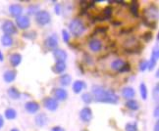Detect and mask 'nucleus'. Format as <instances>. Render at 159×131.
<instances>
[{
    "label": "nucleus",
    "instance_id": "obj_32",
    "mask_svg": "<svg viewBox=\"0 0 159 131\" xmlns=\"http://www.w3.org/2000/svg\"><path fill=\"white\" fill-rule=\"evenodd\" d=\"M139 93H140V96H142L143 100L148 99V87H146V85L143 82L140 83V85H139Z\"/></svg>",
    "mask_w": 159,
    "mask_h": 131
},
{
    "label": "nucleus",
    "instance_id": "obj_33",
    "mask_svg": "<svg viewBox=\"0 0 159 131\" xmlns=\"http://www.w3.org/2000/svg\"><path fill=\"white\" fill-rule=\"evenodd\" d=\"M82 100L84 104H90L91 102H93V97L90 93H84L82 95Z\"/></svg>",
    "mask_w": 159,
    "mask_h": 131
},
{
    "label": "nucleus",
    "instance_id": "obj_47",
    "mask_svg": "<svg viewBox=\"0 0 159 131\" xmlns=\"http://www.w3.org/2000/svg\"><path fill=\"white\" fill-rule=\"evenodd\" d=\"M112 25L117 27V26H121V25H122V23H121V22H118V21H113V22H112Z\"/></svg>",
    "mask_w": 159,
    "mask_h": 131
},
{
    "label": "nucleus",
    "instance_id": "obj_36",
    "mask_svg": "<svg viewBox=\"0 0 159 131\" xmlns=\"http://www.w3.org/2000/svg\"><path fill=\"white\" fill-rule=\"evenodd\" d=\"M148 61L146 60H142L139 64V70L140 71H144L146 69H148Z\"/></svg>",
    "mask_w": 159,
    "mask_h": 131
},
{
    "label": "nucleus",
    "instance_id": "obj_10",
    "mask_svg": "<svg viewBox=\"0 0 159 131\" xmlns=\"http://www.w3.org/2000/svg\"><path fill=\"white\" fill-rule=\"evenodd\" d=\"M43 104H44V107L50 112H55L57 109H58V101L55 99V98H52V97H48L46 98L44 101H43Z\"/></svg>",
    "mask_w": 159,
    "mask_h": 131
},
{
    "label": "nucleus",
    "instance_id": "obj_37",
    "mask_svg": "<svg viewBox=\"0 0 159 131\" xmlns=\"http://www.w3.org/2000/svg\"><path fill=\"white\" fill-rule=\"evenodd\" d=\"M152 35H153V34H152V32H144L140 37H142V38L145 41V42H149V41L152 39Z\"/></svg>",
    "mask_w": 159,
    "mask_h": 131
},
{
    "label": "nucleus",
    "instance_id": "obj_43",
    "mask_svg": "<svg viewBox=\"0 0 159 131\" xmlns=\"http://www.w3.org/2000/svg\"><path fill=\"white\" fill-rule=\"evenodd\" d=\"M54 10H55V13L56 15H60L61 14V5L60 4H56L54 7Z\"/></svg>",
    "mask_w": 159,
    "mask_h": 131
},
{
    "label": "nucleus",
    "instance_id": "obj_13",
    "mask_svg": "<svg viewBox=\"0 0 159 131\" xmlns=\"http://www.w3.org/2000/svg\"><path fill=\"white\" fill-rule=\"evenodd\" d=\"M9 12H10V15L15 17V18L22 16V13H23L22 5H20V4H12V5H10L9 6Z\"/></svg>",
    "mask_w": 159,
    "mask_h": 131
},
{
    "label": "nucleus",
    "instance_id": "obj_12",
    "mask_svg": "<svg viewBox=\"0 0 159 131\" xmlns=\"http://www.w3.org/2000/svg\"><path fill=\"white\" fill-rule=\"evenodd\" d=\"M54 96L57 101L63 102V101H66L67 98H68V92L64 88H56L54 89Z\"/></svg>",
    "mask_w": 159,
    "mask_h": 131
},
{
    "label": "nucleus",
    "instance_id": "obj_50",
    "mask_svg": "<svg viewBox=\"0 0 159 131\" xmlns=\"http://www.w3.org/2000/svg\"><path fill=\"white\" fill-rule=\"evenodd\" d=\"M4 61V56L2 54V52L0 51V62H3Z\"/></svg>",
    "mask_w": 159,
    "mask_h": 131
},
{
    "label": "nucleus",
    "instance_id": "obj_16",
    "mask_svg": "<svg viewBox=\"0 0 159 131\" xmlns=\"http://www.w3.org/2000/svg\"><path fill=\"white\" fill-rule=\"evenodd\" d=\"M89 48L93 52H98L102 48V42L99 39L93 38L89 42Z\"/></svg>",
    "mask_w": 159,
    "mask_h": 131
},
{
    "label": "nucleus",
    "instance_id": "obj_25",
    "mask_svg": "<svg viewBox=\"0 0 159 131\" xmlns=\"http://www.w3.org/2000/svg\"><path fill=\"white\" fill-rule=\"evenodd\" d=\"M8 95H9V97L13 100H18L21 97V93L16 87H10L8 89Z\"/></svg>",
    "mask_w": 159,
    "mask_h": 131
},
{
    "label": "nucleus",
    "instance_id": "obj_2",
    "mask_svg": "<svg viewBox=\"0 0 159 131\" xmlns=\"http://www.w3.org/2000/svg\"><path fill=\"white\" fill-rule=\"evenodd\" d=\"M69 29H70V32L77 37V36H81V35L84 32L85 26L84 25L82 20L77 19L76 18V19L72 20L71 23H69Z\"/></svg>",
    "mask_w": 159,
    "mask_h": 131
},
{
    "label": "nucleus",
    "instance_id": "obj_39",
    "mask_svg": "<svg viewBox=\"0 0 159 131\" xmlns=\"http://www.w3.org/2000/svg\"><path fill=\"white\" fill-rule=\"evenodd\" d=\"M108 31V27H96L95 28V31L93 32V35H95L96 33H104Z\"/></svg>",
    "mask_w": 159,
    "mask_h": 131
},
{
    "label": "nucleus",
    "instance_id": "obj_27",
    "mask_svg": "<svg viewBox=\"0 0 159 131\" xmlns=\"http://www.w3.org/2000/svg\"><path fill=\"white\" fill-rule=\"evenodd\" d=\"M112 12H113V9L111 6H107L102 11V19L103 21H106V20H110V18L112 16Z\"/></svg>",
    "mask_w": 159,
    "mask_h": 131
},
{
    "label": "nucleus",
    "instance_id": "obj_15",
    "mask_svg": "<svg viewBox=\"0 0 159 131\" xmlns=\"http://www.w3.org/2000/svg\"><path fill=\"white\" fill-rule=\"evenodd\" d=\"M34 120H35V124L39 127H43L48 122V117L44 112H40V114H39L35 116Z\"/></svg>",
    "mask_w": 159,
    "mask_h": 131
},
{
    "label": "nucleus",
    "instance_id": "obj_14",
    "mask_svg": "<svg viewBox=\"0 0 159 131\" xmlns=\"http://www.w3.org/2000/svg\"><path fill=\"white\" fill-rule=\"evenodd\" d=\"M25 109L28 112H30V114H35V112H38L39 111L40 107H39V103L34 102V101H30V102L26 103Z\"/></svg>",
    "mask_w": 159,
    "mask_h": 131
},
{
    "label": "nucleus",
    "instance_id": "obj_46",
    "mask_svg": "<svg viewBox=\"0 0 159 131\" xmlns=\"http://www.w3.org/2000/svg\"><path fill=\"white\" fill-rule=\"evenodd\" d=\"M3 125H4V120H3V116L0 115V128H2Z\"/></svg>",
    "mask_w": 159,
    "mask_h": 131
},
{
    "label": "nucleus",
    "instance_id": "obj_8",
    "mask_svg": "<svg viewBox=\"0 0 159 131\" xmlns=\"http://www.w3.org/2000/svg\"><path fill=\"white\" fill-rule=\"evenodd\" d=\"M144 14L146 15L145 19H152V21L155 22L158 19V9L154 5H150L148 9H144Z\"/></svg>",
    "mask_w": 159,
    "mask_h": 131
},
{
    "label": "nucleus",
    "instance_id": "obj_21",
    "mask_svg": "<svg viewBox=\"0 0 159 131\" xmlns=\"http://www.w3.org/2000/svg\"><path fill=\"white\" fill-rule=\"evenodd\" d=\"M10 64L12 65V67H14V68H16V67H18L20 64H21V62H22V55L21 54H19V53H14V54H12L11 56H10Z\"/></svg>",
    "mask_w": 159,
    "mask_h": 131
},
{
    "label": "nucleus",
    "instance_id": "obj_18",
    "mask_svg": "<svg viewBox=\"0 0 159 131\" xmlns=\"http://www.w3.org/2000/svg\"><path fill=\"white\" fill-rule=\"evenodd\" d=\"M138 44H139V42L137 41L136 36H134V35H133V36H130L129 38H127L123 42V45L125 47V49H133Z\"/></svg>",
    "mask_w": 159,
    "mask_h": 131
},
{
    "label": "nucleus",
    "instance_id": "obj_41",
    "mask_svg": "<svg viewBox=\"0 0 159 131\" xmlns=\"http://www.w3.org/2000/svg\"><path fill=\"white\" fill-rule=\"evenodd\" d=\"M158 94H159V84H156V86L153 89V93H152V95H153V99L155 101H158Z\"/></svg>",
    "mask_w": 159,
    "mask_h": 131
},
{
    "label": "nucleus",
    "instance_id": "obj_40",
    "mask_svg": "<svg viewBox=\"0 0 159 131\" xmlns=\"http://www.w3.org/2000/svg\"><path fill=\"white\" fill-rule=\"evenodd\" d=\"M131 70V65L128 63V62H126L125 63V65L122 67V69L120 70V71L119 73H128V71H130Z\"/></svg>",
    "mask_w": 159,
    "mask_h": 131
},
{
    "label": "nucleus",
    "instance_id": "obj_26",
    "mask_svg": "<svg viewBox=\"0 0 159 131\" xmlns=\"http://www.w3.org/2000/svg\"><path fill=\"white\" fill-rule=\"evenodd\" d=\"M126 107L129 110H131V111H138L139 109V104L138 103V101L134 100V99H131V100L127 101Z\"/></svg>",
    "mask_w": 159,
    "mask_h": 131
},
{
    "label": "nucleus",
    "instance_id": "obj_19",
    "mask_svg": "<svg viewBox=\"0 0 159 131\" xmlns=\"http://www.w3.org/2000/svg\"><path fill=\"white\" fill-rule=\"evenodd\" d=\"M122 95H123V97L127 100H131L134 97V95H136V91H134V89L131 86H127V87H124L123 90H122Z\"/></svg>",
    "mask_w": 159,
    "mask_h": 131
},
{
    "label": "nucleus",
    "instance_id": "obj_29",
    "mask_svg": "<svg viewBox=\"0 0 159 131\" xmlns=\"http://www.w3.org/2000/svg\"><path fill=\"white\" fill-rule=\"evenodd\" d=\"M4 116L5 117L7 118V120H15V118L17 117V112L16 110L12 109V108H8L6 109L5 112H4Z\"/></svg>",
    "mask_w": 159,
    "mask_h": 131
},
{
    "label": "nucleus",
    "instance_id": "obj_6",
    "mask_svg": "<svg viewBox=\"0 0 159 131\" xmlns=\"http://www.w3.org/2000/svg\"><path fill=\"white\" fill-rule=\"evenodd\" d=\"M16 25L21 29H27L30 26V21L28 16H20L16 18Z\"/></svg>",
    "mask_w": 159,
    "mask_h": 131
},
{
    "label": "nucleus",
    "instance_id": "obj_20",
    "mask_svg": "<svg viewBox=\"0 0 159 131\" xmlns=\"http://www.w3.org/2000/svg\"><path fill=\"white\" fill-rule=\"evenodd\" d=\"M85 87H87L85 82H84L83 80H76L74 82V84H73V91L76 94H79V93H81Z\"/></svg>",
    "mask_w": 159,
    "mask_h": 131
},
{
    "label": "nucleus",
    "instance_id": "obj_38",
    "mask_svg": "<svg viewBox=\"0 0 159 131\" xmlns=\"http://www.w3.org/2000/svg\"><path fill=\"white\" fill-rule=\"evenodd\" d=\"M62 36H63L64 42L69 44V41H70V34H69V32H67L66 29H63V31H62Z\"/></svg>",
    "mask_w": 159,
    "mask_h": 131
},
{
    "label": "nucleus",
    "instance_id": "obj_49",
    "mask_svg": "<svg viewBox=\"0 0 159 131\" xmlns=\"http://www.w3.org/2000/svg\"><path fill=\"white\" fill-rule=\"evenodd\" d=\"M153 131H159V122L157 121L155 123V125H154V130Z\"/></svg>",
    "mask_w": 159,
    "mask_h": 131
},
{
    "label": "nucleus",
    "instance_id": "obj_52",
    "mask_svg": "<svg viewBox=\"0 0 159 131\" xmlns=\"http://www.w3.org/2000/svg\"><path fill=\"white\" fill-rule=\"evenodd\" d=\"M11 131H19V129H17V128H13V129H11Z\"/></svg>",
    "mask_w": 159,
    "mask_h": 131
},
{
    "label": "nucleus",
    "instance_id": "obj_35",
    "mask_svg": "<svg viewBox=\"0 0 159 131\" xmlns=\"http://www.w3.org/2000/svg\"><path fill=\"white\" fill-rule=\"evenodd\" d=\"M126 131H138V123L134 122V123H127L126 127H125Z\"/></svg>",
    "mask_w": 159,
    "mask_h": 131
},
{
    "label": "nucleus",
    "instance_id": "obj_1",
    "mask_svg": "<svg viewBox=\"0 0 159 131\" xmlns=\"http://www.w3.org/2000/svg\"><path fill=\"white\" fill-rule=\"evenodd\" d=\"M93 97L96 102L107 103V104H117L119 102V97L111 89H105L100 85H93L91 87Z\"/></svg>",
    "mask_w": 159,
    "mask_h": 131
},
{
    "label": "nucleus",
    "instance_id": "obj_22",
    "mask_svg": "<svg viewBox=\"0 0 159 131\" xmlns=\"http://www.w3.org/2000/svg\"><path fill=\"white\" fill-rule=\"evenodd\" d=\"M65 70H66V64L62 63V62H57L52 67V71L55 74H57L64 73Z\"/></svg>",
    "mask_w": 159,
    "mask_h": 131
},
{
    "label": "nucleus",
    "instance_id": "obj_31",
    "mask_svg": "<svg viewBox=\"0 0 159 131\" xmlns=\"http://www.w3.org/2000/svg\"><path fill=\"white\" fill-rule=\"evenodd\" d=\"M39 12V5L38 4H32L28 7V15H36Z\"/></svg>",
    "mask_w": 159,
    "mask_h": 131
},
{
    "label": "nucleus",
    "instance_id": "obj_51",
    "mask_svg": "<svg viewBox=\"0 0 159 131\" xmlns=\"http://www.w3.org/2000/svg\"><path fill=\"white\" fill-rule=\"evenodd\" d=\"M155 76H156V77H158V76H159V70H157V71H156V74H155Z\"/></svg>",
    "mask_w": 159,
    "mask_h": 131
},
{
    "label": "nucleus",
    "instance_id": "obj_24",
    "mask_svg": "<svg viewBox=\"0 0 159 131\" xmlns=\"http://www.w3.org/2000/svg\"><path fill=\"white\" fill-rule=\"evenodd\" d=\"M59 81L61 83V85L69 86L71 84V82H72V76L69 74H62L60 76Z\"/></svg>",
    "mask_w": 159,
    "mask_h": 131
},
{
    "label": "nucleus",
    "instance_id": "obj_23",
    "mask_svg": "<svg viewBox=\"0 0 159 131\" xmlns=\"http://www.w3.org/2000/svg\"><path fill=\"white\" fill-rule=\"evenodd\" d=\"M125 61H123L122 59H116V60L112 61L111 65H110V67L111 69L115 71H120V70L122 69V67L125 65Z\"/></svg>",
    "mask_w": 159,
    "mask_h": 131
},
{
    "label": "nucleus",
    "instance_id": "obj_28",
    "mask_svg": "<svg viewBox=\"0 0 159 131\" xmlns=\"http://www.w3.org/2000/svg\"><path fill=\"white\" fill-rule=\"evenodd\" d=\"M1 43L5 47H10V46L13 45V38H12L11 35L4 34L1 37Z\"/></svg>",
    "mask_w": 159,
    "mask_h": 131
},
{
    "label": "nucleus",
    "instance_id": "obj_17",
    "mask_svg": "<svg viewBox=\"0 0 159 131\" xmlns=\"http://www.w3.org/2000/svg\"><path fill=\"white\" fill-rule=\"evenodd\" d=\"M16 76H17V71L15 70H9L4 73L3 79L6 83H11L16 79Z\"/></svg>",
    "mask_w": 159,
    "mask_h": 131
},
{
    "label": "nucleus",
    "instance_id": "obj_48",
    "mask_svg": "<svg viewBox=\"0 0 159 131\" xmlns=\"http://www.w3.org/2000/svg\"><path fill=\"white\" fill-rule=\"evenodd\" d=\"M114 3H118V4H120V5H127V2H125V1H119V0H117V1H114Z\"/></svg>",
    "mask_w": 159,
    "mask_h": 131
},
{
    "label": "nucleus",
    "instance_id": "obj_3",
    "mask_svg": "<svg viewBox=\"0 0 159 131\" xmlns=\"http://www.w3.org/2000/svg\"><path fill=\"white\" fill-rule=\"evenodd\" d=\"M35 21L39 26H46L51 22V16L47 11H39L35 15Z\"/></svg>",
    "mask_w": 159,
    "mask_h": 131
},
{
    "label": "nucleus",
    "instance_id": "obj_5",
    "mask_svg": "<svg viewBox=\"0 0 159 131\" xmlns=\"http://www.w3.org/2000/svg\"><path fill=\"white\" fill-rule=\"evenodd\" d=\"M44 45L47 49L49 50H55L58 46V37L56 34H52L50 36H48L45 41H44Z\"/></svg>",
    "mask_w": 159,
    "mask_h": 131
},
{
    "label": "nucleus",
    "instance_id": "obj_4",
    "mask_svg": "<svg viewBox=\"0 0 159 131\" xmlns=\"http://www.w3.org/2000/svg\"><path fill=\"white\" fill-rule=\"evenodd\" d=\"M2 31L4 32L5 34L8 35H12V34H16L17 33V27L15 23L10 21V20H6L3 23H2Z\"/></svg>",
    "mask_w": 159,
    "mask_h": 131
},
{
    "label": "nucleus",
    "instance_id": "obj_34",
    "mask_svg": "<svg viewBox=\"0 0 159 131\" xmlns=\"http://www.w3.org/2000/svg\"><path fill=\"white\" fill-rule=\"evenodd\" d=\"M36 32L34 31H32V32H24L23 33V37H25V38H28L30 40H34L35 39L36 37Z\"/></svg>",
    "mask_w": 159,
    "mask_h": 131
},
{
    "label": "nucleus",
    "instance_id": "obj_44",
    "mask_svg": "<svg viewBox=\"0 0 159 131\" xmlns=\"http://www.w3.org/2000/svg\"><path fill=\"white\" fill-rule=\"evenodd\" d=\"M51 131H65V129L61 126H54L51 128Z\"/></svg>",
    "mask_w": 159,
    "mask_h": 131
},
{
    "label": "nucleus",
    "instance_id": "obj_53",
    "mask_svg": "<svg viewBox=\"0 0 159 131\" xmlns=\"http://www.w3.org/2000/svg\"><path fill=\"white\" fill-rule=\"evenodd\" d=\"M82 131H88L87 129H84V130H82Z\"/></svg>",
    "mask_w": 159,
    "mask_h": 131
},
{
    "label": "nucleus",
    "instance_id": "obj_30",
    "mask_svg": "<svg viewBox=\"0 0 159 131\" xmlns=\"http://www.w3.org/2000/svg\"><path fill=\"white\" fill-rule=\"evenodd\" d=\"M130 10H131V13L134 16V17H139V4L138 1H132L131 3V7H130Z\"/></svg>",
    "mask_w": 159,
    "mask_h": 131
},
{
    "label": "nucleus",
    "instance_id": "obj_11",
    "mask_svg": "<svg viewBox=\"0 0 159 131\" xmlns=\"http://www.w3.org/2000/svg\"><path fill=\"white\" fill-rule=\"evenodd\" d=\"M53 57L55 59V61L57 62H62V63H65V61L67 60V53L65 50L63 49H59V48H56L55 50H53Z\"/></svg>",
    "mask_w": 159,
    "mask_h": 131
},
{
    "label": "nucleus",
    "instance_id": "obj_7",
    "mask_svg": "<svg viewBox=\"0 0 159 131\" xmlns=\"http://www.w3.org/2000/svg\"><path fill=\"white\" fill-rule=\"evenodd\" d=\"M159 58V50H158V45L154 46L153 50H152V53H151V57H150V60L148 61V69L149 70H152L154 69L155 65H156V62Z\"/></svg>",
    "mask_w": 159,
    "mask_h": 131
},
{
    "label": "nucleus",
    "instance_id": "obj_9",
    "mask_svg": "<svg viewBox=\"0 0 159 131\" xmlns=\"http://www.w3.org/2000/svg\"><path fill=\"white\" fill-rule=\"evenodd\" d=\"M80 117L84 122H89L93 120V111L89 107H84L80 112Z\"/></svg>",
    "mask_w": 159,
    "mask_h": 131
},
{
    "label": "nucleus",
    "instance_id": "obj_45",
    "mask_svg": "<svg viewBox=\"0 0 159 131\" xmlns=\"http://www.w3.org/2000/svg\"><path fill=\"white\" fill-rule=\"evenodd\" d=\"M154 117H158V116H159V107L158 106H156V108H155V110H154Z\"/></svg>",
    "mask_w": 159,
    "mask_h": 131
},
{
    "label": "nucleus",
    "instance_id": "obj_42",
    "mask_svg": "<svg viewBox=\"0 0 159 131\" xmlns=\"http://www.w3.org/2000/svg\"><path fill=\"white\" fill-rule=\"evenodd\" d=\"M134 27H129V28H123V29H121V32H119L120 34H129L131 33L133 31H134Z\"/></svg>",
    "mask_w": 159,
    "mask_h": 131
}]
</instances>
